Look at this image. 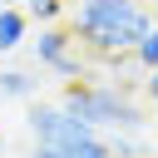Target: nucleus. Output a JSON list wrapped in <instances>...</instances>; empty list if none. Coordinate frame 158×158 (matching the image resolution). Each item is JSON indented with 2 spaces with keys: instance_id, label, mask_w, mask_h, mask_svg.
Returning <instances> with one entry per match:
<instances>
[{
  "instance_id": "7ed1b4c3",
  "label": "nucleus",
  "mask_w": 158,
  "mask_h": 158,
  "mask_svg": "<svg viewBox=\"0 0 158 158\" xmlns=\"http://www.w3.org/2000/svg\"><path fill=\"white\" fill-rule=\"evenodd\" d=\"M30 133H35V153L30 158H114L109 138L94 133L89 123L69 118L59 104H30Z\"/></svg>"
},
{
  "instance_id": "1a4fd4ad",
  "label": "nucleus",
  "mask_w": 158,
  "mask_h": 158,
  "mask_svg": "<svg viewBox=\"0 0 158 158\" xmlns=\"http://www.w3.org/2000/svg\"><path fill=\"white\" fill-rule=\"evenodd\" d=\"M143 89H148V99L158 104V69H148V79H143Z\"/></svg>"
},
{
  "instance_id": "f03ea898",
  "label": "nucleus",
  "mask_w": 158,
  "mask_h": 158,
  "mask_svg": "<svg viewBox=\"0 0 158 158\" xmlns=\"http://www.w3.org/2000/svg\"><path fill=\"white\" fill-rule=\"evenodd\" d=\"M59 109L79 123H89L94 133L114 128V133H138L143 128V109L128 99V89L104 84V79H69L59 94Z\"/></svg>"
},
{
  "instance_id": "f257e3e1",
  "label": "nucleus",
  "mask_w": 158,
  "mask_h": 158,
  "mask_svg": "<svg viewBox=\"0 0 158 158\" xmlns=\"http://www.w3.org/2000/svg\"><path fill=\"white\" fill-rule=\"evenodd\" d=\"M153 30V15L143 0H79L69 35L74 44H84L89 54H133L138 40Z\"/></svg>"
},
{
  "instance_id": "20e7f679",
  "label": "nucleus",
  "mask_w": 158,
  "mask_h": 158,
  "mask_svg": "<svg viewBox=\"0 0 158 158\" xmlns=\"http://www.w3.org/2000/svg\"><path fill=\"white\" fill-rule=\"evenodd\" d=\"M35 59L64 79H84V59L74 54V35L64 25H40V40H35Z\"/></svg>"
},
{
  "instance_id": "6e6552de",
  "label": "nucleus",
  "mask_w": 158,
  "mask_h": 158,
  "mask_svg": "<svg viewBox=\"0 0 158 158\" xmlns=\"http://www.w3.org/2000/svg\"><path fill=\"white\" fill-rule=\"evenodd\" d=\"M133 59L143 64V74H148V69H158V25H153V30H148V35L138 40V49H133Z\"/></svg>"
},
{
  "instance_id": "423d86ee",
  "label": "nucleus",
  "mask_w": 158,
  "mask_h": 158,
  "mask_svg": "<svg viewBox=\"0 0 158 158\" xmlns=\"http://www.w3.org/2000/svg\"><path fill=\"white\" fill-rule=\"evenodd\" d=\"M0 99H35V79L25 69H0Z\"/></svg>"
},
{
  "instance_id": "39448f33",
  "label": "nucleus",
  "mask_w": 158,
  "mask_h": 158,
  "mask_svg": "<svg viewBox=\"0 0 158 158\" xmlns=\"http://www.w3.org/2000/svg\"><path fill=\"white\" fill-rule=\"evenodd\" d=\"M25 35H30V15H25L20 5H0V54L20 49Z\"/></svg>"
},
{
  "instance_id": "0eeeda50",
  "label": "nucleus",
  "mask_w": 158,
  "mask_h": 158,
  "mask_svg": "<svg viewBox=\"0 0 158 158\" xmlns=\"http://www.w3.org/2000/svg\"><path fill=\"white\" fill-rule=\"evenodd\" d=\"M25 15H30V20H40V25H59L64 0H25Z\"/></svg>"
}]
</instances>
